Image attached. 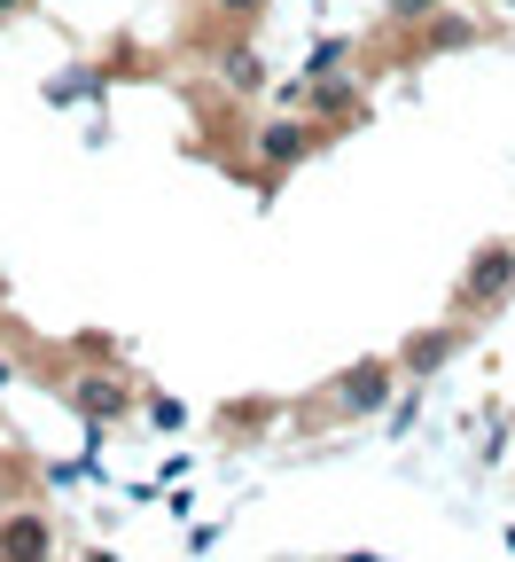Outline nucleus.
<instances>
[{"mask_svg": "<svg viewBox=\"0 0 515 562\" xmlns=\"http://www.w3.org/2000/svg\"><path fill=\"white\" fill-rule=\"evenodd\" d=\"M507 290H515V250L507 243L477 250V266L461 273V305H484V297H507Z\"/></svg>", "mask_w": 515, "mask_h": 562, "instance_id": "obj_1", "label": "nucleus"}, {"mask_svg": "<svg viewBox=\"0 0 515 562\" xmlns=\"http://www.w3.org/2000/svg\"><path fill=\"white\" fill-rule=\"evenodd\" d=\"M336 398H344L351 414H376V406H391V368H383V360H367V368H351Z\"/></svg>", "mask_w": 515, "mask_h": 562, "instance_id": "obj_2", "label": "nucleus"}, {"mask_svg": "<svg viewBox=\"0 0 515 562\" xmlns=\"http://www.w3.org/2000/svg\"><path fill=\"white\" fill-rule=\"evenodd\" d=\"M305 140H313V133H305L298 117H273V125H258V157L281 172V165H298V157H305Z\"/></svg>", "mask_w": 515, "mask_h": 562, "instance_id": "obj_3", "label": "nucleus"}, {"mask_svg": "<svg viewBox=\"0 0 515 562\" xmlns=\"http://www.w3.org/2000/svg\"><path fill=\"white\" fill-rule=\"evenodd\" d=\"M454 351H461V328H429V336L406 344V368H446Z\"/></svg>", "mask_w": 515, "mask_h": 562, "instance_id": "obj_4", "label": "nucleus"}, {"mask_svg": "<svg viewBox=\"0 0 515 562\" xmlns=\"http://www.w3.org/2000/svg\"><path fill=\"white\" fill-rule=\"evenodd\" d=\"M219 79L243 87V94H258V87H266V63H258L250 47H227V55H219Z\"/></svg>", "mask_w": 515, "mask_h": 562, "instance_id": "obj_5", "label": "nucleus"}, {"mask_svg": "<svg viewBox=\"0 0 515 562\" xmlns=\"http://www.w3.org/2000/svg\"><path fill=\"white\" fill-rule=\"evenodd\" d=\"M79 406H87V414H94V422H102V414H110V406H117V391H110V383H102V375H94V383H87V391H79Z\"/></svg>", "mask_w": 515, "mask_h": 562, "instance_id": "obj_6", "label": "nucleus"}, {"mask_svg": "<svg viewBox=\"0 0 515 562\" xmlns=\"http://www.w3.org/2000/svg\"><path fill=\"white\" fill-rule=\"evenodd\" d=\"M429 9V0H391V16H422Z\"/></svg>", "mask_w": 515, "mask_h": 562, "instance_id": "obj_7", "label": "nucleus"}, {"mask_svg": "<svg viewBox=\"0 0 515 562\" xmlns=\"http://www.w3.org/2000/svg\"><path fill=\"white\" fill-rule=\"evenodd\" d=\"M0 383H16V360H9V351H0Z\"/></svg>", "mask_w": 515, "mask_h": 562, "instance_id": "obj_8", "label": "nucleus"}, {"mask_svg": "<svg viewBox=\"0 0 515 562\" xmlns=\"http://www.w3.org/2000/svg\"><path fill=\"white\" fill-rule=\"evenodd\" d=\"M219 9H258V0H219Z\"/></svg>", "mask_w": 515, "mask_h": 562, "instance_id": "obj_9", "label": "nucleus"}, {"mask_svg": "<svg viewBox=\"0 0 515 562\" xmlns=\"http://www.w3.org/2000/svg\"><path fill=\"white\" fill-rule=\"evenodd\" d=\"M9 9H24V0H0V16H9Z\"/></svg>", "mask_w": 515, "mask_h": 562, "instance_id": "obj_10", "label": "nucleus"}, {"mask_svg": "<svg viewBox=\"0 0 515 562\" xmlns=\"http://www.w3.org/2000/svg\"><path fill=\"white\" fill-rule=\"evenodd\" d=\"M507 9H515V0H507Z\"/></svg>", "mask_w": 515, "mask_h": 562, "instance_id": "obj_11", "label": "nucleus"}]
</instances>
